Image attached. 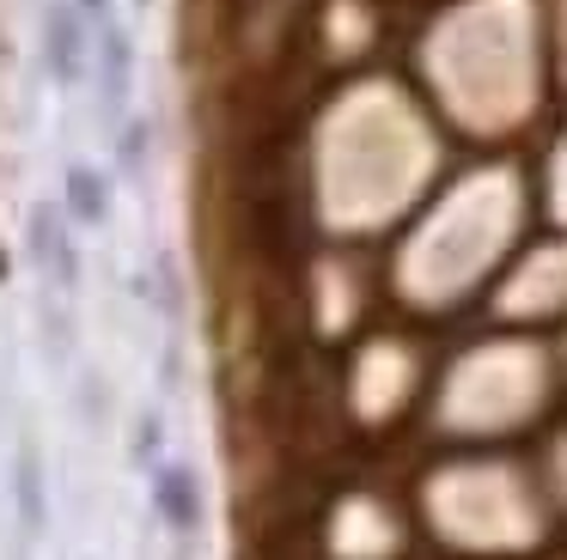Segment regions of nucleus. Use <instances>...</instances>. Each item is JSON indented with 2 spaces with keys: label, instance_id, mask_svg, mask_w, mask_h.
Instances as JSON below:
<instances>
[{
  "label": "nucleus",
  "instance_id": "nucleus-1",
  "mask_svg": "<svg viewBox=\"0 0 567 560\" xmlns=\"http://www.w3.org/2000/svg\"><path fill=\"white\" fill-rule=\"evenodd\" d=\"M38 43H43V68L62 92H74L86 80V12L74 0H50L38 19Z\"/></svg>",
  "mask_w": 567,
  "mask_h": 560
},
{
  "label": "nucleus",
  "instance_id": "nucleus-8",
  "mask_svg": "<svg viewBox=\"0 0 567 560\" xmlns=\"http://www.w3.org/2000/svg\"><path fill=\"white\" fill-rule=\"evenodd\" d=\"M147 158H153V116H123V134H116L123 177H147Z\"/></svg>",
  "mask_w": 567,
  "mask_h": 560
},
{
  "label": "nucleus",
  "instance_id": "nucleus-9",
  "mask_svg": "<svg viewBox=\"0 0 567 560\" xmlns=\"http://www.w3.org/2000/svg\"><path fill=\"white\" fill-rule=\"evenodd\" d=\"M80 414H86V421H104V377L80 372Z\"/></svg>",
  "mask_w": 567,
  "mask_h": 560
},
{
  "label": "nucleus",
  "instance_id": "nucleus-6",
  "mask_svg": "<svg viewBox=\"0 0 567 560\" xmlns=\"http://www.w3.org/2000/svg\"><path fill=\"white\" fill-rule=\"evenodd\" d=\"M13 499H19V523H25V536H38L43 523H50V499H43V463L38 450H19L13 463Z\"/></svg>",
  "mask_w": 567,
  "mask_h": 560
},
{
  "label": "nucleus",
  "instance_id": "nucleus-11",
  "mask_svg": "<svg viewBox=\"0 0 567 560\" xmlns=\"http://www.w3.org/2000/svg\"><path fill=\"white\" fill-rule=\"evenodd\" d=\"M128 7H141V12H147V7H153V0H128Z\"/></svg>",
  "mask_w": 567,
  "mask_h": 560
},
{
  "label": "nucleus",
  "instance_id": "nucleus-3",
  "mask_svg": "<svg viewBox=\"0 0 567 560\" xmlns=\"http://www.w3.org/2000/svg\"><path fill=\"white\" fill-rule=\"evenodd\" d=\"M153 506H159V523L177 536V542H196L202 530V475L189 463H159L153 469Z\"/></svg>",
  "mask_w": 567,
  "mask_h": 560
},
{
  "label": "nucleus",
  "instance_id": "nucleus-7",
  "mask_svg": "<svg viewBox=\"0 0 567 560\" xmlns=\"http://www.w3.org/2000/svg\"><path fill=\"white\" fill-rule=\"evenodd\" d=\"M128 463L135 469H159L165 463V414L159 408L135 414V426H128Z\"/></svg>",
  "mask_w": 567,
  "mask_h": 560
},
{
  "label": "nucleus",
  "instance_id": "nucleus-4",
  "mask_svg": "<svg viewBox=\"0 0 567 560\" xmlns=\"http://www.w3.org/2000/svg\"><path fill=\"white\" fill-rule=\"evenodd\" d=\"M128 92H135V37L111 19V24H99V97L111 116H123Z\"/></svg>",
  "mask_w": 567,
  "mask_h": 560
},
{
  "label": "nucleus",
  "instance_id": "nucleus-5",
  "mask_svg": "<svg viewBox=\"0 0 567 560\" xmlns=\"http://www.w3.org/2000/svg\"><path fill=\"white\" fill-rule=\"evenodd\" d=\"M68 219H80V226H104L111 219V177H99V165H86V158H74L68 165Z\"/></svg>",
  "mask_w": 567,
  "mask_h": 560
},
{
  "label": "nucleus",
  "instance_id": "nucleus-10",
  "mask_svg": "<svg viewBox=\"0 0 567 560\" xmlns=\"http://www.w3.org/2000/svg\"><path fill=\"white\" fill-rule=\"evenodd\" d=\"M80 12H86V24H111V0H74Z\"/></svg>",
  "mask_w": 567,
  "mask_h": 560
},
{
  "label": "nucleus",
  "instance_id": "nucleus-2",
  "mask_svg": "<svg viewBox=\"0 0 567 560\" xmlns=\"http://www.w3.org/2000/svg\"><path fill=\"white\" fill-rule=\"evenodd\" d=\"M25 243H31V262H38L43 274H55V287H62V292L80 287V243L68 238V219L55 214L50 201H38L25 214Z\"/></svg>",
  "mask_w": 567,
  "mask_h": 560
}]
</instances>
